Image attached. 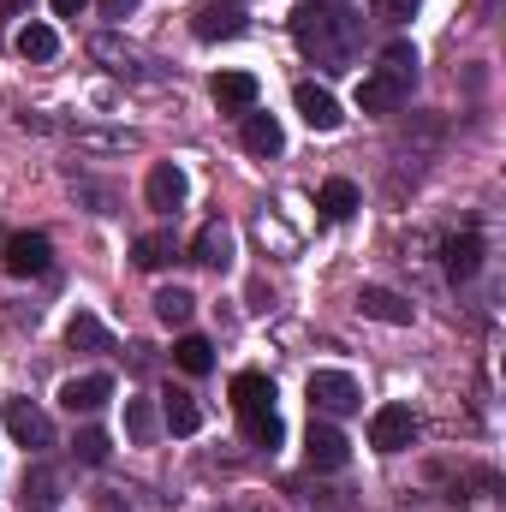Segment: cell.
<instances>
[{"mask_svg": "<svg viewBox=\"0 0 506 512\" xmlns=\"http://www.w3.org/2000/svg\"><path fill=\"white\" fill-rule=\"evenodd\" d=\"M239 120H245V131H239V137H245V149H251V155H280V149H286V131H280V120H274V114H239Z\"/></svg>", "mask_w": 506, "mask_h": 512, "instance_id": "5bb4252c", "label": "cell"}, {"mask_svg": "<svg viewBox=\"0 0 506 512\" xmlns=\"http://www.w3.org/2000/svg\"><path fill=\"white\" fill-rule=\"evenodd\" d=\"M411 441H417L411 405H381L376 417H370V447H376V453H405Z\"/></svg>", "mask_w": 506, "mask_h": 512, "instance_id": "5b68a950", "label": "cell"}, {"mask_svg": "<svg viewBox=\"0 0 506 512\" xmlns=\"http://www.w3.org/2000/svg\"><path fill=\"white\" fill-rule=\"evenodd\" d=\"M143 0H102V18H131Z\"/></svg>", "mask_w": 506, "mask_h": 512, "instance_id": "f546056e", "label": "cell"}, {"mask_svg": "<svg viewBox=\"0 0 506 512\" xmlns=\"http://www.w3.org/2000/svg\"><path fill=\"white\" fill-rule=\"evenodd\" d=\"M304 459H310L316 471H340V465L352 459V447H346V435H340L334 423L310 417V435H304Z\"/></svg>", "mask_w": 506, "mask_h": 512, "instance_id": "ba28073f", "label": "cell"}, {"mask_svg": "<svg viewBox=\"0 0 506 512\" xmlns=\"http://www.w3.org/2000/svg\"><path fill=\"white\" fill-rule=\"evenodd\" d=\"M447 274H453V280H471V274H477V268H483V239H477V233H459V239H447Z\"/></svg>", "mask_w": 506, "mask_h": 512, "instance_id": "ac0fdd59", "label": "cell"}, {"mask_svg": "<svg viewBox=\"0 0 506 512\" xmlns=\"http://www.w3.org/2000/svg\"><path fill=\"white\" fill-rule=\"evenodd\" d=\"M143 197H149V209H155V215H179V209H185V197H191V179H185L173 161H155V167H149V179H143Z\"/></svg>", "mask_w": 506, "mask_h": 512, "instance_id": "277c9868", "label": "cell"}, {"mask_svg": "<svg viewBox=\"0 0 506 512\" xmlns=\"http://www.w3.org/2000/svg\"><path fill=\"white\" fill-rule=\"evenodd\" d=\"M376 78H387L393 90H405V96H411V84H417V48H411V42H393V48H381Z\"/></svg>", "mask_w": 506, "mask_h": 512, "instance_id": "9a60e30c", "label": "cell"}, {"mask_svg": "<svg viewBox=\"0 0 506 512\" xmlns=\"http://www.w3.org/2000/svg\"><path fill=\"white\" fill-rule=\"evenodd\" d=\"M84 6H90V0H54V18H78Z\"/></svg>", "mask_w": 506, "mask_h": 512, "instance_id": "4dcf8cb0", "label": "cell"}, {"mask_svg": "<svg viewBox=\"0 0 506 512\" xmlns=\"http://www.w3.org/2000/svg\"><path fill=\"white\" fill-rule=\"evenodd\" d=\"M209 96H215V108H221V114H251L256 96H262V84H256L251 72H215Z\"/></svg>", "mask_w": 506, "mask_h": 512, "instance_id": "30bf717a", "label": "cell"}, {"mask_svg": "<svg viewBox=\"0 0 506 512\" xmlns=\"http://www.w3.org/2000/svg\"><path fill=\"white\" fill-rule=\"evenodd\" d=\"M399 102H405V90H393V84H387V78H376V72L358 84V108H364V114H376V120H381V114H393Z\"/></svg>", "mask_w": 506, "mask_h": 512, "instance_id": "603a6c76", "label": "cell"}, {"mask_svg": "<svg viewBox=\"0 0 506 512\" xmlns=\"http://www.w3.org/2000/svg\"><path fill=\"white\" fill-rule=\"evenodd\" d=\"M155 429H161V417H155V405L149 399H126V435L137 447H149L155 441Z\"/></svg>", "mask_w": 506, "mask_h": 512, "instance_id": "4316f807", "label": "cell"}, {"mask_svg": "<svg viewBox=\"0 0 506 512\" xmlns=\"http://www.w3.org/2000/svg\"><path fill=\"white\" fill-rule=\"evenodd\" d=\"M191 30H197L203 42H233V36L251 30V18H245L233 0H203V6L191 12Z\"/></svg>", "mask_w": 506, "mask_h": 512, "instance_id": "3957f363", "label": "cell"}, {"mask_svg": "<svg viewBox=\"0 0 506 512\" xmlns=\"http://www.w3.org/2000/svg\"><path fill=\"white\" fill-rule=\"evenodd\" d=\"M316 209H322V221H352V209H358V185H352V179H328V185L316 191Z\"/></svg>", "mask_w": 506, "mask_h": 512, "instance_id": "e0dca14e", "label": "cell"}, {"mask_svg": "<svg viewBox=\"0 0 506 512\" xmlns=\"http://www.w3.org/2000/svg\"><path fill=\"white\" fill-rule=\"evenodd\" d=\"M173 364H179L185 376H209V370H215V346H209L203 334H179V346H173Z\"/></svg>", "mask_w": 506, "mask_h": 512, "instance_id": "d6986e66", "label": "cell"}, {"mask_svg": "<svg viewBox=\"0 0 506 512\" xmlns=\"http://www.w3.org/2000/svg\"><path fill=\"white\" fill-rule=\"evenodd\" d=\"M233 405H239V417L274 411V382H268L262 370H239V376H233Z\"/></svg>", "mask_w": 506, "mask_h": 512, "instance_id": "4fadbf2b", "label": "cell"}, {"mask_svg": "<svg viewBox=\"0 0 506 512\" xmlns=\"http://www.w3.org/2000/svg\"><path fill=\"white\" fill-rule=\"evenodd\" d=\"M131 262H137V268H149V274H155V268H167V262H173V233H143V239L131 245Z\"/></svg>", "mask_w": 506, "mask_h": 512, "instance_id": "484cf974", "label": "cell"}, {"mask_svg": "<svg viewBox=\"0 0 506 512\" xmlns=\"http://www.w3.org/2000/svg\"><path fill=\"white\" fill-rule=\"evenodd\" d=\"M72 453H78V465H108V453H114V441H108V429H78V441H72Z\"/></svg>", "mask_w": 506, "mask_h": 512, "instance_id": "83f0119b", "label": "cell"}, {"mask_svg": "<svg viewBox=\"0 0 506 512\" xmlns=\"http://www.w3.org/2000/svg\"><path fill=\"white\" fill-rule=\"evenodd\" d=\"M6 435L24 447V453H42V447H54V423L30 405V399H18V405H6Z\"/></svg>", "mask_w": 506, "mask_h": 512, "instance_id": "52a82bcc", "label": "cell"}, {"mask_svg": "<svg viewBox=\"0 0 506 512\" xmlns=\"http://www.w3.org/2000/svg\"><path fill=\"white\" fill-rule=\"evenodd\" d=\"M411 12H417V0H381V18H393V24L411 18Z\"/></svg>", "mask_w": 506, "mask_h": 512, "instance_id": "f1b7e54d", "label": "cell"}, {"mask_svg": "<svg viewBox=\"0 0 506 512\" xmlns=\"http://www.w3.org/2000/svg\"><path fill=\"white\" fill-rule=\"evenodd\" d=\"M292 108H298V120L310 131H340V120H346L340 102H334L322 84H298V90H292Z\"/></svg>", "mask_w": 506, "mask_h": 512, "instance_id": "9c48e42d", "label": "cell"}, {"mask_svg": "<svg viewBox=\"0 0 506 512\" xmlns=\"http://www.w3.org/2000/svg\"><path fill=\"white\" fill-rule=\"evenodd\" d=\"M358 310L376 316V322H387V328H411V304H405L399 292H387V286H364V292H358Z\"/></svg>", "mask_w": 506, "mask_h": 512, "instance_id": "7c38bea8", "label": "cell"}, {"mask_svg": "<svg viewBox=\"0 0 506 512\" xmlns=\"http://www.w3.org/2000/svg\"><path fill=\"white\" fill-rule=\"evenodd\" d=\"M30 6H36V0H0V12H6V18H18V12H30Z\"/></svg>", "mask_w": 506, "mask_h": 512, "instance_id": "1f68e13d", "label": "cell"}, {"mask_svg": "<svg viewBox=\"0 0 506 512\" xmlns=\"http://www.w3.org/2000/svg\"><path fill=\"white\" fill-rule=\"evenodd\" d=\"M191 262H203V268H227L233 262V233L215 221V227H203L197 239H191Z\"/></svg>", "mask_w": 506, "mask_h": 512, "instance_id": "2e32d148", "label": "cell"}, {"mask_svg": "<svg viewBox=\"0 0 506 512\" xmlns=\"http://www.w3.org/2000/svg\"><path fill=\"white\" fill-rule=\"evenodd\" d=\"M18 54H24V60H54V54H60L54 24H24V30H18Z\"/></svg>", "mask_w": 506, "mask_h": 512, "instance_id": "d4e9b609", "label": "cell"}, {"mask_svg": "<svg viewBox=\"0 0 506 512\" xmlns=\"http://www.w3.org/2000/svg\"><path fill=\"white\" fill-rule=\"evenodd\" d=\"M155 316H161L167 328H185V322L197 316V298H191L185 286H161V292H155Z\"/></svg>", "mask_w": 506, "mask_h": 512, "instance_id": "ffe728a7", "label": "cell"}, {"mask_svg": "<svg viewBox=\"0 0 506 512\" xmlns=\"http://www.w3.org/2000/svg\"><path fill=\"white\" fill-rule=\"evenodd\" d=\"M310 405H316L322 417H352V411L364 405V393H358V382H352L346 370H316V376H310Z\"/></svg>", "mask_w": 506, "mask_h": 512, "instance_id": "7a4b0ae2", "label": "cell"}, {"mask_svg": "<svg viewBox=\"0 0 506 512\" xmlns=\"http://www.w3.org/2000/svg\"><path fill=\"white\" fill-rule=\"evenodd\" d=\"M108 399H114V376H102V370H96V376H72V382L60 387V405H66L72 417H78V411L90 417V411H102Z\"/></svg>", "mask_w": 506, "mask_h": 512, "instance_id": "8fae6325", "label": "cell"}, {"mask_svg": "<svg viewBox=\"0 0 506 512\" xmlns=\"http://www.w3.org/2000/svg\"><path fill=\"white\" fill-rule=\"evenodd\" d=\"M66 346H72V352H108V328H102L90 310H78V316L66 322Z\"/></svg>", "mask_w": 506, "mask_h": 512, "instance_id": "44dd1931", "label": "cell"}, {"mask_svg": "<svg viewBox=\"0 0 506 512\" xmlns=\"http://www.w3.org/2000/svg\"><path fill=\"white\" fill-rule=\"evenodd\" d=\"M24 512H30V507H24ZM36 512H42V507H36Z\"/></svg>", "mask_w": 506, "mask_h": 512, "instance_id": "d6a6232c", "label": "cell"}, {"mask_svg": "<svg viewBox=\"0 0 506 512\" xmlns=\"http://www.w3.org/2000/svg\"><path fill=\"white\" fill-rule=\"evenodd\" d=\"M6 274H18V280H30V274H48V262H54V245H48V233H12L6 239Z\"/></svg>", "mask_w": 506, "mask_h": 512, "instance_id": "8992f818", "label": "cell"}, {"mask_svg": "<svg viewBox=\"0 0 506 512\" xmlns=\"http://www.w3.org/2000/svg\"><path fill=\"white\" fill-rule=\"evenodd\" d=\"M161 423H167L173 435H197V429H203V411H197V399H191V393H167Z\"/></svg>", "mask_w": 506, "mask_h": 512, "instance_id": "7402d4cb", "label": "cell"}, {"mask_svg": "<svg viewBox=\"0 0 506 512\" xmlns=\"http://www.w3.org/2000/svg\"><path fill=\"white\" fill-rule=\"evenodd\" d=\"M239 423H245V441H251V447H268V453H274V447L286 441L280 411H256V417H239Z\"/></svg>", "mask_w": 506, "mask_h": 512, "instance_id": "cb8c5ba5", "label": "cell"}, {"mask_svg": "<svg viewBox=\"0 0 506 512\" xmlns=\"http://www.w3.org/2000/svg\"><path fill=\"white\" fill-rule=\"evenodd\" d=\"M292 36H298V48H304V54H316V66L340 72V66H346V36H352V18H334L322 0H304V6L292 12Z\"/></svg>", "mask_w": 506, "mask_h": 512, "instance_id": "6da1fadb", "label": "cell"}]
</instances>
